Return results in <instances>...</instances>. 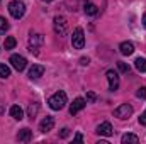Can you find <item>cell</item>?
Instances as JSON below:
<instances>
[{
	"mask_svg": "<svg viewBox=\"0 0 146 144\" xmlns=\"http://www.w3.org/2000/svg\"><path fill=\"white\" fill-rule=\"evenodd\" d=\"M10 117L15 119V120H22V119H24L22 108L19 107V105H12V107H10Z\"/></svg>",
	"mask_w": 146,
	"mask_h": 144,
	"instance_id": "cell-16",
	"label": "cell"
},
{
	"mask_svg": "<svg viewBox=\"0 0 146 144\" xmlns=\"http://www.w3.org/2000/svg\"><path fill=\"white\" fill-rule=\"evenodd\" d=\"M95 98H97V97H95L94 92H88V93H87V100H88V102H95Z\"/></svg>",
	"mask_w": 146,
	"mask_h": 144,
	"instance_id": "cell-25",
	"label": "cell"
},
{
	"mask_svg": "<svg viewBox=\"0 0 146 144\" xmlns=\"http://www.w3.org/2000/svg\"><path fill=\"white\" fill-rule=\"evenodd\" d=\"M10 76V68L3 63H0V78H9Z\"/></svg>",
	"mask_w": 146,
	"mask_h": 144,
	"instance_id": "cell-21",
	"label": "cell"
},
{
	"mask_svg": "<svg viewBox=\"0 0 146 144\" xmlns=\"http://www.w3.org/2000/svg\"><path fill=\"white\" fill-rule=\"evenodd\" d=\"M31 139H33V131H31V129L24 127V129L19 131V134H17V141H21V143H29Z\"/></svg>",
	"mask_w": 146,
	"mask_h": 144,
	"instance_id": "cell-14",
	"label": "cell"
},
{
	"mask_svg": "<svg viewBox=\"0 0 146 144\" xmlns=\"http://www.w3.org/2000/svg\"><path fill=\"white\" fill-rule=\"evenodd\" d=\"M99 136H106V137H110L112 134H114V129H112V126H110V122H102L99 127H97V131H95Z\"/></svg>",
	"mask_w": 146,
	"mask_h": 144,
	"instance_id": "cell-11",
	"label": "cell"
},
{
	"mask_svg": "<svg viewBox=\"0 0 146 144\" xmlns=\"http://www.w3.org/2000/svg\"><path fill=\"white\" fill-rule=\"evenodd\" d=\"M10 65H12L17 71H22V70H26V66H27V59H26L24 56H21V54H12V56H10Z\"/></svg>",
	"mask_w": 146,
	"mask_h": 144,
	"instance_id": "cell-7",
	"label": "cell"
},
{
	"mask_svg": "<svg viewBox=\"0 0 146 144\" xmlns=\"http://www.w3.org/2000/svg\"><path fill=\"white\" fill-rule=\"evenodd\" d=\"M66 93L65 92H56L54 95H51L49 97V100H48V104H49V107L53 108V110H61V108L66 105Z\"/></svg>",
	"mask_w": 146,
	"mask_h": 144,
	"instance_id": "cell-1",
	"label": "cell"
},
{
	"mask_svg": "<svg viewBox=\"0 0 146 144\" xmlns=\"http://www.w3.org/2000/svg\"><path fill=\"white\" fill-rule=\"evenodd\" d=\"M119 49H121V54H124V56H131V54L134 53V44L129 42V41H124V42H121Z\"/></svg>",
	"mask_w": 146,
	"mask_h": 144,
	"instance_id": "cell-15",
	"label": "cell"
},
{
	"mask_svg": "<svg viewBox=\"0 0 146 144\" xmlns=\"http://www.w3.org/2000/svg\"><path fill=\"white\" fill-rule=\"evenodd\" d=\"M83 10H85L87 15H97L99 14V7L94 2H90V0H85L83 2Z\"/></svg>",
	"mask_w": 146,
	"mask_h": 144,
	"instance_id": "cell-13",
	"label": "cell"
},
{
	"mask_svg": "<svg viewBox=\"0 0 146 144\" xmlns=\"http://www.w3.org/2000/svg\"><path fill=\"white\" fill-rule=\"evenodd\" d=\"M68 134H70V129H61V132H60V137H68Z\"/></svg>",
	"mask_w": 146,
	"mask_h": 144,
	"instance_id": "cell-26",
	"label": "cell"
},
{
	"mask_svg": "<svg viewBox=\"0 0 146 144\" xmlns=\"http://www.w3.org/2000/svg\"><path fill=\"white\" fill-rule=\"evenodd\" d=\"M53 27H54V32L60 37L66 36V31H68V24H66V19L61 17V15H56L54 20H53Z\"/></svg>",
	"mask_w": 146,
	"mask_h": 144,
	"instance_id": "cell-3",
	"label": "cell"
},
{
	"mask_svg": "<svg viewBox=\"0 0 146 144\" xmlns=\"http://www.w3.org/2000/svg\"><path fill=\"white\" fill-rule=\"evenodd\" d=\"M136 95H138V98H146V88H145V87H141V88H138V92H136Z\"/></svg>",
	"mask_w": 146,
	"mask_h": 144,
	"instance_id": "cell-24",
	"label": "cell"
},
{
	"mask_svg": "<svg viewBox=\"0 0 146 144\" xmlns=\"http://www.w3.org/2000/svg\"><path fill=\"white\" fill-rule=\"evenodd\" d=\"M39 112V104H31L27 108V114H29V119H34Z\"/></svg>",
	"mask_w": 146,
	"mask_h": 144,
	"instance_id": "cell-19",
	"label": "cell"
},
{
	"mask_svg": "<svg viewBox=\"0 0 146 144\" xmlns=\"http://www.w3.org/2000/svg\"><path fill=\"white\" fill-rule=\"evenodd\" d=\"M87 105V102H85V98H82V97H78V98H75L73 100V104L70 105V114L72 115H76L80 110H83Z\"/></svg>",
	"mask_w": 146,
	"mask_h": 144,
	"instance_id": "cell-10",
	"label": "cell"
},
{
	"mask_svg": "<svg viewBox=\"0 0 146 144\" xmlns=\"http://www.w3.org/2000/svg\"><path fill=\"white\" fill-rule=\"evenodd\" d=\"M42 42H44V39L41 34H37V32H31V37H29V51L31 53H34V54H39V48L42 46Z\"/></svg>",
	"mask_w": 146,
	"mask_h": 144,
	"instance_id": "cell-5",
	"label": "cell"
},
{
	"mask_svg": "<svg viewBox=\"0 0 146 144\" xmlns=\"http://www.w3.org/2000/svg\"><path fill=\"white\" fill-rule=\"evenodd\" d=\"M42 75H44V66H41V65H33L31 66V70H29V78L31 80H37Z\"/></svg>",
	"mask_w": 146,
	"mask_h": 144,
	"instance_id": "cell-12",
	"label": "cell"
},
{
	"mask_svg": "<svg viewBox=\"0 0 146 144\" xmlns=\"http://www.w3.org/2000/svg\"><path fill=\"white\" fill-rule=\"evenodd\" d=\"M9 12H10V15H12L14 19H22L24 14H26V5H24V2H21V0H12V2L9 3Z\"/></svg>",
	"mask_w": 146,
	"mask_h": 144,
	"instance_id": "cell-2",
	"label": "cell"
},
{
	"mask_svg": "<svg viewBox=\"0 0 146 144\" xmlns=\"http://www.w3.org/2000/svg\"><path fill=\"white\" fill-rule=\"evenodd\" d=\"M114 115L117 119H121V120H126V119H129L133 115V107L129 104H122V105H119V107L114 110Z\"/></svg>",
	"mask_w": 146,
	"mask_h": 144,
	"instance_id": "cell-6",
	"label": "cell"
},
{
	"mask_svg": "<svg viewBox=\"0 0 146 144\" xmlns=\"http://www.w3.org/2000/svg\"><path fill=\"white\" fill-rule=\"evenodd\" d=\"M15 44H17V41H15V37H12V36L5 37V42H3V46H5V49H14V48H15Z\"/></svg>",
	"mask_w": 146,
	"mask_h": 144,
	"instance_id": "cell-20",
	"label": "cell"
},
{
	"mask_svg": "<svg viewBox=\"0 0 146 144\" xmlns=\"http://www.w3.org/2000/svg\"><path fill=\"white\" fill-rule=\"evenodd\" d=\"M53 127H54V119L51 115H46L41 120V124H39V131L41 132H49V131H53Z\"/></svg>",
	"mask_w": 146,
	"mask_h": 144,
	"instance_id": "cell-9",
	"label": "cell"
},
{
	"mask_svg": "<svg viewBox=\"0 0 146 144\" xmlns=\"http://www.w3.org/2000/svg\"><path fill=\"white\" fill-rule=\"evenodd\" d=\"M7 29H9V22L5 20V17L0 15V32H5Z\"/></svg>",
	"mask_w": 146,
	"mask_h": 144,
	"instance_id": "cell-23",
	"label": "cell"
},
{
	"mask_svg": "<svg viewBox=\"0 0 146 144\" xmlns=\"http://www.w3.org/2000/svg\"><path fill=\"white\" fill-rule=\"evenodd\" d=\"M121 141H122V144H127V143H134L136 144V143H139V137H138L136 134H124Z\"/></svg>",
	"mask_w": 146,
	"mask_h": 144,
	"instance_id": "cell-17",
	"label": "cell"
},
{
	"mask_svg": "<svg viewBox=\"0 0 146 144\" xmlns=\"http://www.w3.org/2000/svg\"><path fill=\"white\" fill-rule=\"evenodd\" d=\"M80 65H82V66H87V65H88V58H82V59H80Z\"/></svg>",
	"mask_w": 146,
	"mask_h": 144,
	"instance_id": "cell-28",
	"label": "cell"
},
{
	"mask_svg": "<svg viewBox=\"0 0 146 144\" xmlns=\"http://www.w3.org/2000/svg\"><path fill=\"white\" fill-rule=\"evenodd\" d=\"M134 66H136V70H138L139 73H145L146 71V59L145 58H136Z\"/></svg>",
	"mask_w": 146,
	"mask_h": 144,
	"instance_id": "cell-18",
	"label": "cell"
},
{
	"mask_svg": "<svg viewBox=\"0 0 146 144\" xmlns=\"http://www.w3.org/2000/svg\"><path fill=\"white\" fill-rule=\"evenodd\" d=\"M139 124L141 126H146V110L141 114V117H139Z\"/></svg>",
	"mask_w": 146,
	"mask_h": 144,
	"instance_id": "cell-27",
	"label": "cell"
},
{
	"mask_svg": "<svg viewBox=\"0 0 146 144\" xmlns=\"http://www.w3.org/2000/svg\"><path fill=\"white\" fill-rule=\"evenodd\" d=\"M143 26H145V29H146V12H145V15H143Z\"/></svg>",
	"mask_w": 146,
	"mask_h": 144,
	"instance_id": "cell-30",
	"label": "cell"
},
{
	"mask_svg": "<svg viewBox=\"0 0 146 144\" xmlns=\"http://www.w3.org/2000/svg\"><path fill=\"white\" fill-rule=\"evenodd\" d=\"M42 2H53V0H42Z\"/></svg>",
	"mask_w": 146,
	"mask_h": 144,
	"instance_id": "cell-31",
	"label": "cell"
},
{
	"mask_svg": "<svg viewBox=\"0 0 146 144\" xmlns=\"http://www.w3.org/2000/svg\"><path fill=\"white\" fill-rule=\"evenodd\" d=\"M72 46L75 49H83V46H85V34H83V29H82V27H76V29L73 31Z\"/></svg>",
	"mask_w": 146,
	"mask_h": 144,
	"instance_id": "cell-4",
	"label": "cell"
},
{
	"mask_svg": "<svg viewBox=\"0 0 146 144\" xmlns=\"http://www.w3.org/2000/svg\"><path fill=\"white\" fill-rule=\"evenodd\" d=\"M75 141L82 143V141H83V136H82V134H76V136H75Z\"/></svg>",
	"mask_w": 146,
	"mask_h": 144,
	"instance_id": "cell-29",
	"label": "cell"
},
{
	"mask_svg": "<svg viewBox=\"0 0 146 144\" xmlns=\"http://www.w3.org/2000/svg\"><path fill=\"white\" fill-rule=\"evenodd\" d=\"M117 68L122 73H129V65H126L124 61H117Z\"/></svg>",
	"mask_w": 146,
	"mask_h": 144,
	"instance_id": "cell-22",
	"label": "cell"
},
{
	"mask_svg": "<svg viewBox=\"0 0 146 144\" xmlns=\"http://www.w3.org/2000/svg\"><path fill=\"white\" fill-rule=\"evenodd\" d=\"M107 81H109V90L110 92H115L119 88V75L114 71V70H109L107 71Z\"/></svg>",
	"mask_w": 146,
	"mask_h": 144,
	"instance_id": "cell-8",
	"label": "cell"
}]
</instances>
